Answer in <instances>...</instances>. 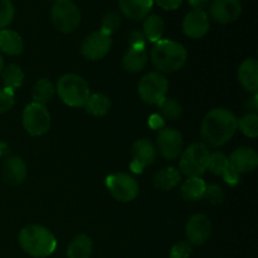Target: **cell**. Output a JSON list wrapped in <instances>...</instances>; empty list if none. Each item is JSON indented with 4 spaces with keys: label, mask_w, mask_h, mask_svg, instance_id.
<instances>
[{
    "label": "cell",
    "mask_w": 258,
    "mask_h": 258,
    "mask_svg": "<svg viewBox=\"0 0 258 258\" xmlns=\"http://www.w3.org/2000/svg\"><path fill=\"white\" fill-rule=\"evenodd\" d=\"M238 130V118L227 108H214L203 118L201 135L203 144L219 148L228 143Z\"/></svg>",
    "instance_id": "cell-1"
},
{
    "label": "cell",
    "mask_w": 258,
    "mask_h": 258,
    "mask_svg": "<svg viewBox=\"0 0 258 258\" xmlns=\"http://www.w3.org/2000/svg\"><path fill=\"white\" fill-rule=\"evenodd\" d=\"M20 247L32 257L44 258L50 256L57 248V239L48 228L30 224L20 231L18 237Z\"/></svg>",
    "instance_id": "cell-2"
},
{
    "label": "cell",
    "mask_w": 258,
    "mask_h": 258,
    "mask_svg": "<svg viewBox=\"0 0 258 258\" xmlns=\"http://www.w3.org/2000/svg\"><path fill=\"white\" fill-rule=\"evenodd\" d=\"M151 62L159 73H173L184 67L188 52L183 44L171 39H160L150 53Z\"/></svg>",
    "instance_id": "cell-3"
},
{
    "label": "cell",
    "mask_w": 258,
    "mask_h": 258,
    "mask_svg": "<svg viewBox=\"0 0 258 258\" xmlns=\"http://www.w3.org/2000/svg\"><path fill=\"white\" fill-rule=\"evenodd\" d=\"M57 93L63 103L70 107H83L90 97V86L81 76L68 73L57 83Z\"/></svg>",
    "instance_id": "cell-4"
},
{
    "label": "cell",
    "mask_w": 258,
    "mask_h": 258,
    "mask_svg": "<svg viewBox=\"0 0 258 258\" xmlns=\"http://www.w3.org/2000/svg\"><path fill=\"white\" fill-rule=\"evenodd\" d=\"M211 153L203 143H194L183 151L179 161V170L188 178H201L208 170Z\"/></svg>",
    "instance_id": "cell-5"
},
{
    "label": "cell",
    "mask_w": 258,
    "mask_h": 258,
    "mask_svg": "<svg viewBox=\"0 0 258 258\" xmlns=\"http://www.w3.org/2000/svg\"><path fill=\"white\" fill-rule=\"evenodd\" d=\"M50 19L57 30L62 33H72L80 27V8L72 0H54L50 9Z\"/></svg>",
    "instance_id": "cell-6"
},
{
    "label": "cell",
    "mask_w": 258,
    "mask_h": 258,
    "mask_svg": "<svg viewBox=\"0 0 258 258\" xmlns=\"http://www.w3.org/2000/svg\"><path fill=\"white\" fill-rule=\"evenodd\" d=\"M169 82L163 73L149 72L140 80L138 86L141 100L148 105H160L166 98Z\"/></svg>",
    "instance_id": "cell-7"
},
{
    "label": "cell",
    "mask_w": 258,
    "mask_h": 258,
    "mask_svg": "<svg viewBox=\"0 0 258 258\" xmlns=\"http://www.w3.org/2000/svg\"><path fill=\"white\" fill-rule=\"evenodd\" d=\"M23 127L30 136H42L50 127V115L45 106L32 102L24 108L22 115Z\"/></svg>",
    "instance_id": "cell-8"
},
{
    "label": "cell",
    "mask_w": 258,
    "mask_h": 258,
    "mask_svg": "<svg viewBox=\"0 0 258 258\" xmlns=\"http://www.w3.org/2000/svg\"><path fill=\"white\" fill-rule=\"evenodd\" d=\"M106 186L111 196L118 202L128 203L139 196V184L126 173L111 174L106 178Z\"/></svg>",
    "instance_id": "cell-9"
},
{
    "label": "cell",
    "mask_w": 258,
    "mask_h": 258,
    "mask_svg": "<svg viewBox=\"0 0 258 258\" xmlns=\"http://www.w3.org/2000/svg\"><path fill=\"white\" fill-rule=\"evenodd\" d=\"M112 47V37L102 30L91 33L81 44V53L88 60H100L108 54Z\"/></svg>",
    "instance_id": "cell-10"
},
{
    "label": "cell",
    "mask_w": 258,
    "mask_h": 258,
    "mask_svg": "<svg viewBox=\"0 0 258 258\" xmlns=\"http://www.w3.org/2000/svg\"><path fill=\"white\" fill-rule=\"evenodd\" d=\"M156 145L164 158L168 160H174L180 156L183 151V135L176 128L164 127L159 130L158 136H156Z\"/></svg>",
    "instance_id": "cell-11"
},
{
    "label": "cell",
    "mask_w": 258,
    "mask_h": 258,
    "mask_svg": "<svg viewBox=\"0 0 258 258\" xmlns=\"http://www.w3.org/2000/svg\"><path fill=\"white\" fill-rule=\"evenodd\" d=\"M242 4L239 0H213L209 4V15L219 24H229L239 18Z\"/></svg>",
    "instance_id": "cell-12"
},
{
    "label": "cell",
    "mask_w": 258,
    "mask_h": 258,
    "mask_svg": "<svg viewBox=\"0 0 258 258\" xmlns=\"http://www.w3.org/2000/svg\"><path fill=\"white\" fill-rule=\"evenodd\" d=\"M181 28H183V33L188 38L201 39L208 33L209 28H211L208 14L206 13V10L191 9L184 17Z\"/></svg>",
    "instance_id": "cell-13"
},
{
    "label": "cell",
    "mask_w": 258,
    "mask_h": 258,
    "mask_svg": "<svg viewBox=\"0 0 258 258\" xmlns=\"http://www.w3.org/2000/svg\"><path fill=\"white\" fill-rule=\"evenodd\" d=\"M185 234L190 244H204L212 234V222L204 214H194L186 223Z\"/></svg>",
    "instance_id": "cell-14"
},
{
    "label": "cell",
    "mask_w": 258,
    "mask_h": 258,
    "mask_svg": "<svg viewBox=\"0 0 258 258\" xmlns=\"http://www.w3.org/2000/svg\"><path fill=\"white\" fill-rule=\"evenodd\" d=\"M133 163L131 169L135 173H141L144 168L153 165L156 159V148L149 139H140L135 141L131 148Z\"/></svg>",
    "instance_id": "cell-15"
},
{
    "label": "cell",
    "mask_w": 258,
    "mask_h": 258,
    "mask_svg": "<svg viewBox=\"0 0 258 258\" xmlns=\"http://www.w3.org/2000/svg\"><path fill=\"white\" fill-rule=\"evenodd\" d=\"M228 161L229 165L238 174L251 173L258 165V154L252 148L242 146L231 154Z\"/></svg>",
    "instance_id": "cell-16"
},
{
    "label": "cell",
    "mask_w": 258,
    "mask_h": 258,
    "mask_svg": "<svg viewBox=\"0 0 258 258\" xmlns=\"http://www.w3.org/2000/svg\"><path fill=\"white\" fill-rule=\"evenodd\" d=\"M27 165L19 156H10L3 164V178L9 185H19L27 178Z\"/></svg>",
    "instance_id": "cell-17"
},
{
    "label": "cell",
    "mask_w": 258,
    "mask_h": 258,
    "mask_svg": "<svg viewBox=\"0 0 258 258\" xmlns=\"http://www.w3.org/2000/svg\"><path fill=\"white\" fill-rule=\"evenodd\" d=\"M238 81L248 92L257 95L258 91V62L254 58L243 60L238 68Z\"/></svg>",
    "instance_id": "cell-18"
},
{
    "label": "cell",
    "mask_w": 258,
    "mask_h": 258,
    "mask_svg": "<svg viewBox=\"0 0 258 258\" xmlns=\"http://www.w3.org/2000/svg\"><path fill=\"white\" fill-rule=\"evenodd\" d=\"M153 0H118L120 12L131 20L145 19L153 9Z\"/></svg>",
    "instance_id": "cell-19"
},
{
    "label": "cell",
    "mask_w": 258,
    "mask_h": 258,
    "mask_svg": "<svg viewBox=\"0 0 258 258\" xmlns=\"http://www.w3.org/2000/svg\"><path fill=\"white\" fill-rule=\"evenodd\" d=\"M148 64V52L146 48L130 47L122 58V66L127 72L138 73Z\"/></svg>",
    "instance_id": "cell-20"
},
{
    "label": "cell",
    "mask_w": 258,
    "mask_h": 258,
    "mask_svg": "<svg viewBox=\"0 0 258 258\" xmlns=\"http://www.w3.org/2000/svg\"><path fill=\"white\" fill-rule=\"evenodd\" d=\"M24 49V42L20 34L10 29L0 30V50L8 55H19Z\"/></svg>",
    "instance_id": "cell-21"
},
{
    "label": "cell",
    "mask_w": 258,
    "mask_h": 258,
    "mask_svg": "<svg viewBox=\"0 0 258 258\" xmlns=\"http://www.w3.org/2000/svg\"><path fill=\"white\" fill-rule=\"evenodd\" d=\"M93 251L92 239L87 234H77L67 248L68 258H90Z\"/></svg>",
    "instance_id": "cell-22"
},
{
    "label": "cell",
    "mask_w": 258,
    "mask_h": 258,
    "mask_svg": "<svg viewBox=\"0 0 258 258\" xmlns=\"http://www.w3.org/2000/svg\"><path fill=\"white\" fill-rule=\"evenodd\" d=\"M181 175L180 171L174 166H169V168L161 169L160 171L155 174L154 176V184L158 189L164 191L171 190L175 188L180 181Z\"/></svg>",
    "instance_id": "cell-23"
},
{
    "label": "cell",
    "mask_w": 258,
    "mask_h": 258,
    "mask_svg": "<svg viewBox=\"0 0 258 258\" xmlns=\"http://www.w3.org/2000/svg\"><path fill=\"white\" fill-rule=\"evenodd\" d=\"M83 107L86 108V112L90 113L91 116L101 117L111 110V100L103 93H93V95H90Z\"/></svg>",
    "instance_id": "cell-24"
},
{
    "label": "cell",
    "mask_w": 258,
    "mask_h": 258,
    "mask_svg": "<svg viewBox=\"0 0 258 258\" xmlns=\"http://www.w3.org/2000/svg\"><path fill=\"white\" fill-rule=\"evenodd\" d=\"M164 28H165L164 20L159 15L151 14L144 19L143 33L145 35L146 40L149 39L153 43L159 42L164 34Z\"/></svg>",
    "instance_id": "cell-25"
},
{
    "label": "cell",
    "mask_w": 258,
    "mask_h": 258,
    "mask_svg": "<svg viewBox=\"0 0 258 258\" xmlns=\"http://www.w3.org/2000/svg\"><path fill=\"white\" fill-rule=\"evenodd\" d=\"M206 181L202 178H188L181 185V196L188 202H198L206 191Z\"/></svg>",
    "instance_id": "cell-26"
},
{
    "label": "cell",
    "mask_w": 258,
    "mask_h": 258,
    "mask_svg": "<svg viewBox=\"0 0 258 258\" xmlns=\"http://www.w3.org/2000/svg\"><path fill=\"white\" fill-rule=\"evenodd\" d=\"M54 85H53L49 80H47V78H42V80H39L35 83L34 87H33L32 90L33 102L44 106L45 103H48L53 97H54Z\"/></svg>",
    "instance_id": "cell-27"
},
{
    "label": "cell",
    "mask_w": 258,
    "mask_h": 258,
    "mask_svg": "<svg viewBox=\"0 0 258 258\" xmlns=\"http://www.w3.org/2000/svg\"><path fill=\"white\" fill-rule=\"evenodd\" d=\"M3 76V83H4L5 88H10V90L15 91L17 88L22 87L23 81H24V73H23L22 68L17 64H9L4 67L2 72Z\"/></svg>",
    "instance_id": "cell-28"
},
{
    "label": "cell",
    "mask_w": 258,
    "mask_h": 258,
    "mask_svg": "<svg viewBox=\"0 0 258 258\" xmlns=\"http://www.w3.org/2000/svg\"><path fill=\"white\" fill-rule=\"evenodd\" d=\"M159 112H160V117L163 120L175 121L180 118V116L183 115V107H181V105L176 100L166 97L159 105Z\"/></svg>",
    "instance_id": "cell-29"
},
{
    "label": "cell",
    "mask_w": 258,
    "mask_h": 258,
    "mask_svg": "<svg viewBox=\"0 0 258 258\" xmlns=\"http://www.w3.org/2000/svg\"><path fill=\"white\" fill-rule=\"evenodd\" d=\"M238 128L248 138L254 139L258 136V116L257 113H248L238 120Z\"/></svg>",
    "instance_id": "cell-30"
},
{
    "label": "cell",
    "mask_w": 258,
    "mask_h": 258,
    "mask_svg": "<svg viewBox=\"0 0 258 258\" xmlns=\"http://www.w3.org/2000/svg\"><path fill=\"white\" fill-rule=\"evenodd\" d=\"M229 161L228 158L224 155L221 151H216V153L211 154L209 156V163H208V170L211 173L216 174V175H223L224 171L228 169Z\"/></svg>",
    "instance_id": "cell-31"
},
{
    "label": "cell",
    "mask_w": 258,
    "mask_h": 258,
    "mask_svg": "<svg viewBox=\"0 0 258 258\" xmlns=\"http://www.w3.org/2000/svg\"><path fill=\"white\" fill-rule=\"evenodd\" d=\"M121 23H122V18H121L120 13L115 12V10H111V12H108L103 17L100 30L112 35V33H115L121 27Z\"/></svg>",
    "instance_id": "cell-32"
},
{
    "label": "cell",
    "mask_w": 258,
    "mask_h": 258,
    "mask_svg": "<svg viewBox=\"0 0 258 258\" xmlns=\"http://www.w3.org/2000/svg\"><path fill=\"white\" fill-rule=\"evenodd\" d=\"M15 15L12 0H0V30L5 29L13 22Z\"/></svg>",
    "instance_id": "cell-33"
},
{
    "label": "cell",
    "mask_w": 258,
    "mask_h": 258,
    "mask_svg": "<svg viewBox=\"0 0 258 258\" xmlns=\"http://www.w3.org/2000/svg\"><path fill=\"white\" fill-rule=\"evenodd\" d=\"M203 198L207 199L208 202H211L212 204H219L223 202L224 196L221 186L216 185V184H209V185L206 186V191H204Z\"/></svg>",
    "instance_id": "cell-34"
},
{
    "label": "cell",
    "mask_w": 258,
    "mask_h": 258,
    "mask_svg": "<svg viewBox=\"0 0 258 258\" xmlns=\"http://www.w3.org/2000/svg\"><path fill=\"white\" fill-rule=\"evenodd\" d=\"M14 91L10 88H0V113L8 112L14 106Z\"/></svg>",
    "instance_id": "cell-35"
},
{
    "label": "cell",
    "mask_w": 258,
    "mask_h": 258,
    "mask_svg": "<svg viewBox=\"0 0 258 258\" xmlns=\"http://www.w3.org/2000/svg\"><path fill=\"white\" fill-rule=\"evenodd\" d=\"M191 244L188 241H181L174 244L170 249V258H189L191 254Z\"/></svg>",
    "instance_id": "cell-36"
},
{
    "label": "cell",
    "mask_w": 258,
    "mask_h": 258,
    "mask_svg": "<svg viewBox=\"0 0 258 258\" xmlns=\"http://www.w3.org/2000/svg\"><path fill=\"white\" fill-rule=\"evenodd\" d=\"M128 42H130V47L134 48H145L146 47V38L143 32L140 30H134L128 37Z\"/></svg>",
    "instance_id": "cell-37"
},
{
    "label": "cell",
    "mask_w": 258,
    "mask_h": 258,
    "mask_svg": "<svg viewBox=\"0 0 258 258\" xmlns=\"http://www.w3.org/2000/svg\"><path fill=\"white\" fill-rule=\"evenodd\" d=\"M159 8L164 10H176L178 8H180V5L183 4V0H153Z\"/></svg>",
    "instance_id": "cell-38"
},
{
    "label": "cell",
    "mask_w": 258,
    "mask_h": 258,
    "mask_svg": "<svg viewBox=\"0 0 258 258\" xmlns=\"http://www.w3.org/2000/svg\"><path fill=\"white\" fill-rule=\"evenodd\" d=\"M222 176H223V179L226 180V183H228L229 185H236V184H238V181H239V174L237 173V171L234 170L231 165L228 166V169L224 171V174Z\"/></svg>",
    "instance_id": "cell-39"
},
{
    "label": "cell",
    "mask_w": 258,
    "mask_h": 258,
    "mask_svg": "<svg viewBox=\"0 0 258 258\" xmlns=\"http://www.w3.org/2000/svg\"><path fill=\"white\" fill-rule=\"evenodd\" d=\"M209 4V0H189V5L196 10H204Z\"/></svg>",
    "instance_id": "cell-40"
},
{
    "label": "cell",
    "mask_w": 258,
    "mask_h": 258,
    "mask_svg": "<svg viewBox=\"0 0 258 258\" xmlns=\"http://www.w3.org/2000/svg\"><path fill=\"white\" fill-rule=\"evenodd\" d=\"M3 70H4V58H3L2 53H0V75H2Z\"/></svg>",
    "instance_id": "cell-41"
}]
</instances>
